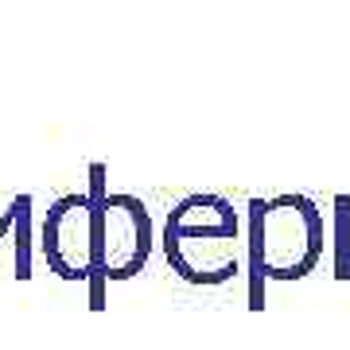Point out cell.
Here are the masks:
<instances>
[{
	"label": "cell",
	"mask_w": 350,
	"mask_h": 350,
	"mask_svg": "<svg viewBox=\"0 0 350 350\" xmlns=\"http://www.w3.org/2000/svg\"><path fill=\"white\" fill-rule=\"evenodd\" d=\"M163 250L191 284H222L238 273V214L218 195H191L167 214Z\"/></svg>",
	"instance_id": "cell-1"
},
{
	"label": "cell",
	"mask_w": 350,
	"mask_h": 350,
	"mask_svg": "<svg viewBox=\"0 0 350 350\" xmlns=\"http://www.w3.org/2000/svg\"><path fill=\"white\" fill-rule=\"evenodd\" d=\"M323 257V214L304 195L253 202V261L273 280H300Z\"/></svg>",
	"instance_id": "cell-2"
},
{
	"label": "cell",
	"mask_w": 350,
	"mask_h": 350,
	"mask_svg": "<svg viewBox=\"0 0 350 350\" xmlns=\"http://www.w3.org/2000/svg\"><path fill=\"white\" fill-rule=\"evenodd\" d=\"M152 250V222L144 202L133 195H113L98 214V261L117 280L140 273Z\"/></svg>",
	"instance_id": "cell-3"
},
{
	"label": "cell",
	"mask_w": 350,
	"mask_h": 350,
	"mask_svg": "<svg viewBox=\"0 0 350 350\" xmlns=\"http://www.w3.org/2000/svg\"><path fill=\"white\" fill-rule=\"evenodd\" d=\"M47 261L63 276H86L98 261V218L86 199H63L43 230Z\"/></svg>",
	"instance_id": "cell-4"
}]
</instances>
